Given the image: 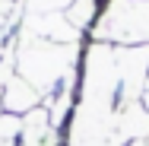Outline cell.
I'll return each mask as SVG.
<instances>
[{
    "instance_id": "obj_8",
    "label": "cell",
    "mask_w": 149,
    "mask_h": 146,
    "mask_svg": "<svg viewBox=\"0 0 149 146\" xmlns=\"http://www.w3.org/2000/svg\"><path fill=\"white\" fill-rule=\"evenodd\" d=\"M130 146H146V143H143V140H140V143H130Z\"/></svg>"
},
{
    "instance_id": "obj_9",
    "label": "cell",
    "mask_w": 149,
    "mask_h": 146,
    "mask_svg": "<svg viewBox=\"0 0 149 146\" xmlns=\"http://www.w3.org/2000/svg\"><path fill=\"white\" fill-rule=\"evenodd\" d=\"M146 146H149V143H146Z\"/></svg>"
},
{
    "instance_id": "obj_4",
    "label": "cell",
    "mask_w": 149,
    "mask_h": 146,
    "mask_svg": "<svg viewBox=\"0 0 149 146\" xmlns=\"http://www.w3.org/2000/svg\"><path fill=\"white\" fill-rule=\"evenodd\" d=\"M0 95H3V111H6V115L26 117L29 111H35V108L41 105V92L32 86V83H26L19 73L10 76V83L0 89Z\"/></svg>"
},
{
    "instance_id": "obj_2",
    "label": "cell",
    "mask_w": 149,
    "mask_h": 146,
    "mask_svg": "<svg viewBox=\"0 0 149 146\" xmlns=\"http://www.w3.org/2000/svg\"><path fill=\"white\" fill-rule=\"evenodd\" d=\"M95 38L102 41H149V0H111L102 13Z\"/></svg>"
},
{
    "instance_id": "obj_5",
    "label": "cell",
    "mask_w": 149,
    "mask_h": 146,
    "mask_svg": "<svg viewBox=\"0 0 149 146\" xmlns=\"http://www.w3.org/2000/svg\"><path fill=\"white\" fill-rule=\"evenodd\" d=\"M92 19H95V0H76V3L70 6V13H67V22H70L76 32L89 29Z\"/></svg>"
},
{
    "instance_id": "obj_7",
    "label": "cell",
    "mask_w": 149,
    "mask_h": 146,
    "mask_svg": "<svg viewBox=\"0 0 149 146\" xmlns=\"http://www.w3.org/2000/svg\"><path fill=\"white\" fill-rule=\"evenodd\" d=\"M73 6L76 0H22V6L29 10V13H54L57 6Z\"/></svg>"
},
{
    "instance_id": "obj_1",
    "label": "cell",
    "mask_w": 149,
    "mask_h": 146,
    "mask_svg": "<svg viewBox=\"0 0 149 146\" xmlns=\"http://www.w3.org/2000/svg\"><path fill=\"white\" fill-rule=\"evenodd\" d=\"M73 60H76L73 45L41 41V38H29V35H22L19 51H16L19 76L32 83L41 95H54L60 89L73 86Z\"/></svg>"
},
{
    "instance_id": "obj_6",
    "label": "cell",
    "mask_w": 149,
    "mask_h": 146,
    "mask_svg": "<svg viewBox=\"0 0 149 146\" xmlns=\"http://www.w3.org/2000/svg\"><path fill=\"white\" fill-rule=\"evenodd\" d=\"M13 64H16V54L10 51V35H6V29H0V86L10 83Z\"/></svg>"
},
{
    "instance_id": "obj_3",
    "label": "cell",
    "mask_w": 149,
    "mask_h": 146,
    "mask_svg": "<svg viewBox=\"0 0 149 146\" xmlns=\"http://www.w3.org/2000/svg\"><path fill=\"white\" fill-rule=\"evenodd\" d=\"M60 130L48 115V108H35L22 117V130H19V146H57Z\"/></svg>"
}]
</instances>
